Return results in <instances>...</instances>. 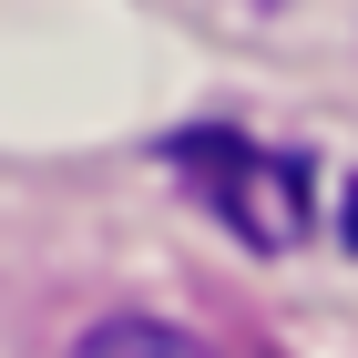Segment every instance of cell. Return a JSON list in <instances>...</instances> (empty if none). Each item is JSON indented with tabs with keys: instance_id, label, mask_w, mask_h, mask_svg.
<instances>
[{
	"instance_id": "6da1fadb",
	"label": "cell",
	"mask_w": 358,
	"mask_h": 358,
	"mask_svg": "<svg viewBox=\"0 0 358 358\" xmlns=\"http://www.w3.org/2000/svg\"><path fill=\"white\" fill-rule=\"evenodd\" d=\"M174 164L215 194V205L246 225L256 246H287V236H297V215H307V174L276 164V154H256V143H236V134H185V143H174Z\"/></svg>"
},
{
	"instance_id": "7a4b0ae2",
	"label": "cell",
	"mask_w": 358,
	"mask_h": 358,
	"mask_svg": "<svg viewBox=\"0 0 358 358\" xmlns=\"http://www.w3.org/2000/svg\"><path fill=\"white\" fill-rule=\"evenodd\" d=\"M72 358H205V338L164 328V317H103V328H92Z\"/></svg>"
}]
</instances>
